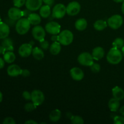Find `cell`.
I'll list each match as a JSON object with an SVG mask.
<instances>
[{"instance_id":"1","label":"cell","mask_w":124,"mask_h":124,"mask_svg":"<svg viewBox=\"0 0 124 124\" xmlns=\"http://www.w3.org/2000/svg\"><path fill=\"white\" fill-rule=\"evenodd\" d=\"M123 58V54L118 48L113 47L109 50L107 54V60L108 62L111 64L116 65L118 64L122 61Z\"/></svg>"},{"instance_id":"2","label":"cell","mask_w":124,"mask_h":124,"mask_svg":"<svg viewBox=\"0 0 124 124\" xmlns=\"http://www.w3.org/2000/svg\"><path fill=\"white\" fill-rule=\"evenodd\" d=\"M30 26L31 24L27 18H21L16 23V31L21 35H25L30 30Z\"/></svg>"},{"instance_id":"3","label":"cell","mask_w":124,"mask_h":124,"mask_svg":"<svg viewBox=\"0 0 124 124\" xmlns=\"http://www.w3.org/2000/svg\"><path fill=\"white\" fill-rule=\"evenodd\" d=\"M73 33L69 30H64L58 35V42L63 46H69L73 41Z\"/></svg>"},{"instance_id":"4","label":"cell","mask_w":124,"mask_h":124,"mask_svg":"<svg viewBox=\"0 0 124 124\" xmlns=\"http://www.w3.org/2000/svg\"><path fill=\"white\" fill-rule=\"evenodd\" d=\"M123 18L119 15H114L108 19V25L111 29L116 30L122 26L123 24Z\"/></svg>"},{"instance_id":"5","label":"cell","mask_w":124,"mask_h":124,"mask_svg":"<svg viewBox=\"0 0 124 124\" xmlns=\"http://www.w3.org/2000/svg\"><path fill=\"white\" fill-rule=\"evenodd\" d=\"M93 58L92 54L88 52H83L78 57V61L83 66L90 67L93 64Z\"/></svg>"},{"instance_id":"6","label":"cell","mask_w":124,"mask_h":124,"mask_svg":"<svg viewBox=\"0 0 124 124\" xmlns=\"http://www.w3.org/2000/svg\"><path fill=\"white\" fill-rule=\"evenodd\" d=\"M66 13V7L62 4H57L53 8L52 16L56 19H61L62 18Z\"/></svg>"},{"instance_id":"7","label":"cell","mask_w":124,"mask_h":124,"mask_svg":"<svg viewBox=\"0 0 124 124\" xmlns=\"http://www.w3.org/2000/svg\"><path fill=\"white\" fill-rule=\"evenodd\" d=\"M33 37L37 41H41L44 39L46 36V31L44 29L41 25H35L31 31Z\"/></svg>"},{"instance_id":"8","label":"cell","mask_w":124,"mask_h":124,"mask_svg":"<svg viewBox=\"0 0 124 124\" xmlns=\"http://www.w3.org/2000/svg\"><path fill=\"white\" fill-rule=\"evenodd\" d=\"M31 101L33 102L36 106L41 105L44 101L45 96L43 92L39 90H35L31 93Z\"/></svg>"},{"instance_id":"9","label":"cell","mask_w":124,"mask_h":124,"mask_svg":"<svg viewBox=\"0 0 124 124\" xmlns=\"http://www.w3.org/2000/svg\"><path fill=\"white\" fill-rule=\"evenodd\" d=\"M67 13L70 16H75L81 11V5L77 1L70 2L66 7Z\"/></svg>"},{"instance_id":"10","label":"cell","mask_w":124,"mask_h":124,"mask_svg":"<svg viewBox=\"0 0 124 124\" xmlns=\"http://www.w3.org/2000/svg\"><path fill=\"white\" fill-rule=\"evenodd\" d=\"M32 45L30 43L22 44L18 49V53L22 58H27L32 53Z\"/></svg>"},{"instance_id":"11","label":"cell","mask_w":124,"mask_h":124,"mask_svg":"<svg viewBox=\"0 0 124 124\" xmlns=\"http://www.w3.org/2000/svg\"><path fill=\"white\" fill-rule=\"evenodd\" d=\"M45 29L47 32L52 35H58L61 32V25L54 21H51L47 23Z\"/></svg>"},{"instance_id":"12","label":"cell","mask_w":124,"mask_h":124,"mask_svg":"<svg viewBox=\"0 0 124 124\" xmlns=\"http://www.w3.org/2000/svg\"><path fill=\"white\" fill-rule=\"evenodd\" d=\"M8 18L14 21H18L23 17V12L19 7H12L8 11Z\"/></svg>"},{"instance_id":"13","label":"cell","mask_w":124,"mask_h":124,"mask_svg":"<svg viewBox=\"0 0 124 124\" xmlns=\"http://www.w3.org/2000/svg\"><path fill=\"white\" fill-rule=\"evenodd\" d=\"M42 0H26L25 7L31 11H36L41 8L42 4Z\"/></svg>"},{"instance_id":"14","label":"cell","mask_w":124,"mask_h":124,"mask_svg":"<svg viewBox=\"0 0 124 124\" xmlns=\"http://www.w3.org/2000/svg\"><path fill=\"white\" fill-rule=\"evenodd\" d=\"M70 76L75 81H81L84 77V73L80 68L73 67L70 71Z\"/></svg>"},{"instance_id":"15","label":"cell","mask_w":124,"mask_h":124,"mask_svg":"<svg viewBox=\"0 0 124 124\" xmlns=\"http://www.w3.org/2000/svg\"><path fill=\"white\" fill-rule=\"evenodd\" d=\"M22 69L19 65L16 64H12L9 65L7 69V72L8 76L11 77H16L21 74Z\"/></svg>"},{"instance_id":"16","label":"cell","mask_w":124,"mask_h":124,"mask_svg":"<svg viewBox=\"0 0 124 124\" xmlns=\"http://www.w3.org/2000/svg\"><path fill=\"white\" fill-rule=\"evenodd\" d=\"M10 34L9 25L6 23L0 22V39H3L8 36Z\"/></svg>"},{"instance_id":"17","label":"cell","mask_w":124,"mask_h":124,"mask_svg":"<svg viewBox=\"0 0 124 124\" xmlns=\"http://www.w3.org/2000/svg\"><path fill=\"white\" fill-rule=\"evenodd\" d=\"M105 55L104 49L101 47H96L92 51V56L95 60H100L102 59Z\"/></svg>"},{"instance_id":"18","label":"cell","mask_w":124,"mask_h":124,"mask_svg":"<svg viewBox=\"0 0 124 124\" xmlns=\"http://www.w3.org/2000/svg\"><path fill=\"white\" fill-rule=\"evenodd\" d=\"M112 94L113 98L119 101H121L124 98V91L122 88L119 87H114L112 89Z\"/></svg>"},{"instance_id":"19","label":"cell","mask_w":124,"mask_h":124,"mask_svg":"<svg viewBox=\"0 0 124 124\" xmlns=\"http://www.w3.org/2000/svg\"><path fill=\"white\" fill-rule=\"evenodd\" d=\"M120 107L119 101L115 98H111L108 102V108L110 111L113 112H116L119 110Z\"/></svg>"},{"instance_id":"20","label":"cell","mask_w":124,"mask_h":124,"mask_svg":"<svg viewBox=\"0 0 124 124\" xmlns=\"http://www.w3.org/2000/svg\"><path fill=\"white\" fill-rule=\"evenodd\" d=\"M75 28L79 31H83L85 30L87 27V21L84 18L78 19L75 24Z\"/></svg>"},{"instance_id":"21","label":"cell","mask_w":124,"mask_h":124,"mask_svg":"<svg viewBox=\"0 0 124 124\" xmlns=\"http://www.w3.org/2000/svg\"><path fill=\"white\" fill-rule=\"evenodd\" d=\"M27 18L29 21H30L31 25H39L41 22V16L38 14H37V13H31Z\"/></svg>"},{"instance_id":"22","label":"cell","mask_w":124,"mask_h":124,"mask_svg":"<svg viewBox=\"0 0 124 124\" xmlns=\"http://www.w3.org/2000/svg\"><path fill=\"white\" fill-rule=\"evenodd\" d=\"M50 52L53 55H57L61 50V46L59 42H54L49 47Z\"/></svg>"},{"instance_id":"23","label":"cell","mask_w":124,"mask_h":124,"mask_svg":"<svg viewBox=\"0 0 124 124\" xmlns=\"http://www.w3.org/2000/svg\"><path fill=\"white\" fill-rule=\"evenodd\" d=\"M39 14L41 17L44 18H47L51 14L50 6L48 5H44L39 8Z\"/></svg>"},{"instance_id":"24","label":"cell","mask_w":124,"mask_h":124,"mask_svg":"<svg viewBox=\"0 0 124 124\" xmlns=\"http://www.w3.org/2000/svg\"><path fill=\"white\" fill-rule=\"evenodd\" d=\"M1 45L3 46L6 52L7 51H13V50H14L13 41L11 39L8 38L3 39V41H2Z\"/></svg>"},{"instance_id":"25","label":"cell","mask_w":124,"mask_h":124,"mask_svg":"<svg viewBox=\"0 0 124 124\" xmlns=\"http://www.w3.org/2000/svg\"><path fill=\"white\" fill-rule=\"evenodd\" d=\"M31 54L33 58L36 60H41L44 57V53L43 50L42 48H40L39 47H35L33 48Z\"/></svg>"},{"instance_id":"26","label":"cell","mask_w":124,"mask_h":124,"mask_svg":"<svg viewBox=\"0 0 124 124\" xmlns=\"http://www.w3.org/2000/svg\"><path fill=\"white\" fill-rule=\"evenodd\" d=\"M61 117V111L58 109H55L50 113L49 119L52 122H56L60 120Z\"/></svg>"},{"instance_id":"27","label":"cell","mask_w":124,"mask_h":124,"mask_svg":"<svg viewBox=\"0 0 124 124\" xmlns=\"http://www.w3.org/2000/svg\"><path fill=\"white\" fill-rule=\"evenodd\" d=\"M3 55L4 61L7 63H8V64L13 62L16 59V56L13 52V51H7Z\"/></svg>"},{"instance_id":"28","label":"cell","mask_w":124,"mask_h":124,"mask_svg":"<svg viewBox=\"0 0 124 124\" xmlns=\"http://www.w3.org/2000/svg\"><path fill=\"white\" fill-rule=\"evenodd\" d=\"M107 22H106L104 20H102V19H99V20L96 21L94 23L93 26H94L95 30H98V31H101V30H104L107 27Z\"/></svg>"},{"instance_id":"29","label":"cell","mask_w":124,"mask_h":124,"mask_svg":"<svg viewBox=\"0 0 124 124\" xmlns=\"http://www.w3.org/2000/svg\"><path fill=\"white\" fill-rule=\"evenodd\" d=\"M124 46V40L121 38H117L115 39V41L113 42V47L118 48V49H122V47Z\"/></svg>"},{"instance_id":"30","label":"cell","mask_w":124,"mask_h":124,"mask_svg":"<svg viewBox=\"0 0 124 124\" xmlns=\"http://www.w3.org/2000/svg\"><path fill=\"white\" fill-rule=\"evenodd\" d=\"M71 122L73 124H84V121L83 118L79 116H71L70 117Z\"/></svg>"},{"instance_id":"31","label":"cell","mask_w":124,"mask_h":124,"mask_svg":"<svg viewBox=\"0 0 124 124\" xmlns=\"http://www.w3.org/2000/svg\"><path fill=\"white\" fill-rule=\"evenodd\" d=\"M36 107L37 106L33 102H29L27 103L24 105V110L27 112H31V111H34L36 108Z\"/></svg>"},{"instance_id":"32","label":"cell","mask_w":124,"mask_h":124,"mask_svg":"<svg viewBox=\"0 0 124 124\" xmlns=\"http://www.w3.org/2000/svg\"><path fill=\"white\" fill-rule=\"evenodd\" d=\"M90 69L92 72L97 73H99L100 71L101 66L98 63L93 62V64L90 66Z\"/></svg>"},{"instance_id":"33","label":"cell","mask_w":124,"mask_h":124,"mask_svg":"<svg viewBox=\"0 0 124 124\" xmlns=\"http://www.w3.org/2000/svg\"><path fill=\"white\" fill-rule=\"evenodd\" d=\"M13 5L15 7H21L25 4L26 0H13Z\"/></svg>"},{"instance_id":"34","label":"cell","mask_w":124,"mask_h":124,"mask_svg":"<svg viewBox=\"0 0 124 124\" xmlns=\"http://www.w3.org/2000/svg\"><path fill=\"white\" fill-rule=\"evenodd\" d=\"M114 124H124V116H116L114 117Z\"/></svg>"},{"instance_id":"35","label":"cell","mask_w":124,"mask_h":124,"mask_svg":"<svg viewBox=\"0 0 124 124\" xmlns=\"http://www.w3.org/2000/svg\"><path fill=\"white\" fill-rule=\"evenodd\" d=\"M40 42V46H41V48L42 50H47L49 48V44H48V41H46V40L43 39L42 41H39Z\"/></svg>"},{"instance_id":"36","label":"cell","mask_w":124,"mask_h":124,"mask_svg":"<svg viewBox=\"0 0 124 124\" xmlns=\"http://www.w3.org/2000/svg\"><path fill=\"white\" fill-rule=\"evenodd\" d=\"M4 124H15L16 122L13 118L11 117H7L4 119L3 122Z\"/></svg>"},{"instance_id":"37","label":"cell","mask_w":124,"mask_h":124,"mask_svg":"<svg viewBox=\"0 0 124 124\" xmlns=\"http://www.w3.org/2000/svg\"><path fill=\"white\" fill-rule=\"evenodd\" d=\"M23 97L25 100L31 101V94L27 91H24L23 93Z\"/></svg>"},{"instance_id":"38","label":"cell","mask_w":124,"mask_h":124,"mask_svg":"<svg viewBox=\"0 0 124 124\" xmlns=\"http://www.w3.org/2000/svg\"><path fill=\"white\" fill-rule=\"evenodd\" d=\"M30 72L29 70L27 69H22V71H21V75H22L24 77H28V76H30Z\"/></svg>"},{"instance_id":"39","label":"cell","mask_w":124,"mask_h":124,"mask_svg":"<svg viewBox=\"0 0 124 124\" xmlns=\"http://www.w3.org/2000/svg\"><path fill=\"white\" fill-rule=\"evenodd\" d=\"M31 10L27 9V8L25 10H23V16H24V18H28V17L29 16V15H30L31 13Z\"/></svg>"},{"instance_id":"40","label":"cell","mask_w":124,"mask_h":124,"mask_svg":"<svg viewBox=\"0 0 124 124\" xmlns=\"http://www.w3.org/2000/svg\"><path fill=\"white\" fill-rule=\"evenodd\" d=\"M44 3L46 5H48L49 6H52L54 2V0H42Z\"/></svg>"},{"instance_id":"41","label":"cell","mask_w":124,"mask_h":124,"mask_svg":"<svg viewBox=\"0 0 124 124\" xmlns=\"http://www.w3.org/2000/svg\"><path fill=\"white\" fill-rule=\"evenodd\" d=\"M52 41L53 42H58V35H53V36L51 38Z\"/></svg>"},{"instance_id":"42","label":"cell","mask_w":124,"mask_h":124,"mask_svg":"<svg viewBox=\"0 0 124 124\" xmlns=\"http://www.w3.org/2000/svg\"><path fill=\"white\" fill-rule=\"evenodd\" d=\"M25 124H38V123L36 122V121H33V120L30 119V120H28V121H25Z\"/></svg>"},{"instance_id":"43","label":"cell","mask_w":124,"mask_h":124,"mask_svg":"<svg viewBox=\"0 0 124 124\" xmlns=\"http://www.w3.org/2000/svg\"><path fill=\"white\" fill-rule=\"evenodd\" d=\"M4 59H2V58L0 57V69H2V68L4 67Z\"/></svg>"},{"instance_id":"44","label":"cell","mask_w":124,"mask_h":124,"mask_svg":"<svg viewBox=\"0 0 124 124\" xmlns=\"http://www.w3.org/2000/svg\"><path fill=\"white\" fill-rule=\"evenodd\" d=\"M6 50H5V48H4L3 46L1 45L0 46V54H4L5 53H6Z\"/></svg>"},{"instance_id":"45","label":"cell","mask_w":124,"mask_h":124,"mask_svg":"<svg viewBox=\"0 0 124 124\" xmlns=\"http://www.w3.org/2000/svg\"><path fill=\"white\" fill-rule=\"evenodd\" d=\"M119 111H120V113H121V115H122V116H124V105H123V106L121 108Z\"/></svg>"},{"instance_id":"46","label":"cell","mask_w":124,"mask_h":124,"mask_svg":"<svg viewBox=\"0 0 124 124\" xmlns=\"http://www.w3.org/2000/svg\"><path fill=\"white\" fill-rule=\"evenodd\" d=\"M2 98H3V96H2V92H1V91H0V103H1V102H2Z\"/></svg>"},{"instance_id":"47","label":"cell","mask_w":124,"mask_h":124,"mask_svg":"<svg viewBox=\"0 0 124 124\" xmlns=\"http://www.w3.org/2000/svg\"><path fill=\"white\" fill-rule=\"evenodd\" d=\"M113 1H115V2H117V3H120V2H123L124 0H113Z\"/></svg>"},{"instance_id":"48","label":"cell","mask_w":124,"mask_h":124,"mask_svg":"<svg viewBox=\"0 0 124 124\" xmlns=\"http://www.w3.org/2000/svg\"><path fill=\"white\" fill-rule=\"evenodd\" d=\"M121 10H122V13L124 15V1L123 2V4L122 5V8H121Z\"/></svg>"},{"instance_id":"49","label":"cell","mask_w":124,"mask_h":124,"mask_svg":"<svg viewBox=\"0 0 124 124\" xmlns=\"http://www.w3.org/2000/svg\"><path fill=\"white\" fill-rule=\"evenodd\" d=\"M121 52H122V54H123V56H124V46L122 47V49H121Z\"/></svg>"},{"instance_id":"50","label":"cell","mask_w":124,"mask_h":124,"mask_svg":"<svg viewBox=\"0 0 124 124\" xmlns=\"http://www.w3.org/2000/svg\"><path fill=\"white\" fill-rule=\"evenodd\" d=\"M0 22H1V15H0Z\"/></svg>"}]
</instances>
